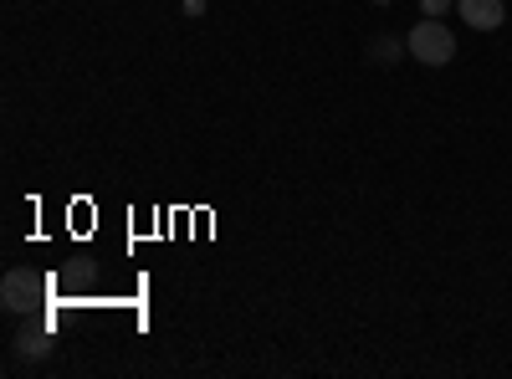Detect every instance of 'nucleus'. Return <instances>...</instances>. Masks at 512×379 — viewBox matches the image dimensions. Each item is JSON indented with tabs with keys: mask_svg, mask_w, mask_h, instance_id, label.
<instances>
[{
	"mask_svg": "<svg viewBox=\"0 0 512 379\" xmlns=\"http://www.w3.org/2000/svg\"><path fill=\"white\" fill-rule=\"evenodd\" d=\"M374 6H390V0H374Z\"/></svg>",
	"mask_w": 512,
	"mask_h": 379,
	"instance_id": "7",
	"label": "nucleus"
},
{
	"mask_svg": "<svg viewBox=\"0 0 512 379\" xmlns=\"http://www.w3.org/2000/svg\"><path fill=\"white\" fill-rule=\"evenodd\" d=\"M41 303V277L31 272V267H11L6 272V282H0V308H6V313H31Z\"/></svg>",
	"mask_w": 512,
	"mask_h": 379,
	"instance_id": "2",
	"label": "nucleus"
},
{
	"mask_svg": "<svg viewBox=\"0 0 512 379\" xmlns=\"http://www.w3.org/2000/svg\"><path fill=\"white\" fill-rule=\"evenodd\" d=\"M369 57H374L379 67H395V62H400V41H395V36H374V41H369Z\"/></svg>",
	"mask_w": 512,
	"mask_h": 379,
	"instance_id": "5",
	"label": "nucleus"
},
{
	"mask_svg": "<svg viewBox=\"0 0 512 379\" xmlns=\"http://www.w3.org/2000/svg\"><path fill=\"white\" fill-rule=\"evenodd\" d=\"M405 52H410L415 62H425V67H446V62L456 57V36H451V26H441V16H425V21L410 26Z\"/></svg>",
	"mask_w": 512,
	"mask_h": 379,
	"instance_id": "1",
	"label": "nucleus"
},
{
	"mask_svg": "<svg viewBox=\"0 0 512 379\" xmlns=\"http://www.w3.org/2000/svg\"><path fill=\"white\" fill-rule=\"evenodd\" d=\"M420 11H425V16H446L451 0H420Z\"/></svg>",
	"mask_w": 512,
	"mask_h": 379,
	"instance_id": "6",
	"label": "nucleus"
},
{
	"mask_svg": "<svg viewBox=\"0 0 512 379\" xmlns=\"http://www.w3.org/2000/svg\"><path fill=\"white\" fill-rule=\"evenodd\" d=\"M456 11L466 16V26H477V31H497L502 26V0H456Z\"/></svg>",
	"mask_w": 512,
	"mask_h": 379,
	"instance_id": "3",
	"label": "nucleus"
},
{
	"mask_svg": "<svg viewBox=\"0 0 512 379\" xmlns=\"http://www.w3.org/2000/svg\"><path fill=\"white\" fill-rule=\"evenodd\" d=\"M16 354H21V359H41V354H47V328H21Z\"/></svg>",
	"mask_w": 512,
	"mask_h": 379,
	"instance_id": "4",
	"label": "nucleus"
}]
</instances>
